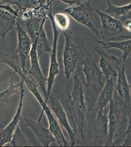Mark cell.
Here are the masks:
<instances>
[{
  "label": "cell",
  "instance_id": "cell-16",
  "mask_svg": "<svg viewBox=\"0 0 131 147\" xmlns=\"http://www.w3.org/2000/svg\"><path fill=\"white\" fill-rule=\"evenodd\" d=\"M118 75L116 85L115 89L118 92L120 101L126 105L131 104V96L130 92L131 85L128 83L125 72V64H123L122 67L117 69Z\"/></svg>",
  "mask_w": 131,
  "mask_h": 147
},
{
  "label": "cell",
  "instance_id": "cell-3",
  "mask_svg": "<svg viewBox=\"0 0 131 147\" xmlns=\"http://www.w3.org/2000/svg\"><path fill=\"white\" fill-rule=\"evenodd\" d=\"M65 37V45L63 52L64 73L69 80L77 69L81 60V55L85 52L86 47L80 38H75L71 30L62 32Z\"/></svg>",
  "mask_w": 131,
  "mask_h": 147
},
{
  "label": "cell",
  "instance_id": "cell-4",
  "mask_svg": "<svg viewBox=\"0 0 131 147\" xmlns=\"http://www.w3.org/2000/svg\"><path fill=\"white\" fill-rule=\"evenodd\" d=\"M48 15H35L25 20V27L32 42L37 43V49L40 58L44 53L50 54L52 50L45 32L44 25Z\"/></svg>",
  "mask_w": 131,
  "mask_h": 147
},
{
  "label": "cell",
  "instance_id": "cell-24",
  "mask_svg": "<svg viewBox=\"0 0 131 147\" xmlns=\"http://www.w3.org/2000/svg\"><path fill=\"white\" fill-rule=\"evenodd\" d=\"M10 143L12 146L13 147L32 146L31 143L28 140L27 137H26L24 134L23 132H22L19 125H17L16 129L13 134Z\"/></svg>",
  "mask_w": 131,
  "mask_h": 147
},
{
  "label": "cell",
  "instance_id": "cell-22",
  "mask_svg": "<svg viewBox=\"0 0 131 147\" xmlns=\"http://www.w3.org/2000/svg\"><path fill=\"white\" fill-rule=\"evenodd\" d=\"M131 11V3L125 5L118 7L114 5L110 0H107V7L104 12L121 21Z\"/></svg>",
  "mask_w": 131,
  "mask_h": 147
},
{
  "label": "cell",
  "instance_id": "cell-5",
  "mask_svg": "<svg viewBox=\"0 0 131 147\" xmlns=\"http://www.w3.org/2000/svg\"><path fill=\"white\" fill-rule=\"evenodd\" d=\"M93 10L91 2L87 1L79 5L70 6L65 9L64 12L78 23L88 28L96 36L103 38L101 28L98 27L93 18Z\"/></svg>",
  "mask_w": 131,
  "mask_h": 147
},
{
  "label": "cell",
  "instance_id": "cell-28",
  "mask_svg": "<svg viewBox=\"0 0 131 147\" xmlns=\"http://www.w3.org/2000/svg\"><path fill=\"white\" fill-rule=\"evenodd\" d=\"M128 18H131V11H130L129 13H128L127 15L125 16L124 18H123L122 20H121V21H122L123 20H124L125 19Z\"/></svg>",
  "mask_w": 131,
  "mask_h": 147
},
{
  "label": "cell",
  "instance_id": "cell-17",
  "mask_svg": "<svg viewBox=\"0 0 131 147\" xmlns=\"http://www.w3.org/2000/svg\"><path fill=\"white\" fill-rule=\"evenodd\" d=\"M17 7L20 16L23 14L39 11L48 5L50 0H0Z\"/></svg>",
  "mask_w": 131,
  "mask_h": 147
},
{
  "label": "cell",
  "instance_id": "cell-10",
  "mask_svg": "<svg viewBox=\"0 0 131 147\" xmlns=\"http://www.w3.org/2000/svg\"><path fill=\"white\" fill-rule=\"evenodd\" d=\"M15 29L18 43L15 54L18 57L24 72L28 73L26 64L32 50V42L27 31L22 27L18 21H17Z\"/></svg>",
  "mask_w": 131,
  "mask_h": 147
},
{
  "label": "cell",
  "instance_id": "cell-18",
  "mask_svg": "<svg viewBox=\"0 0 131 147\" xmlns=\"http://www.w3.org/2000/svg\"><path fill=\"white\" fill-rule=\"evenodd\" d=\"M96 13L98 14L101 22V30L103 35L104 32L110 34H121L124 32L122 23L120 20L113 17L105 12L95 9Z\"/></svg>",
  "mask_w": 131,
  "mask_h": 147
},
{
  "label": "cell",
  "instance_id": "cell-14",
  "mask_svg": "<svg viewBox=\"0 0 131 147\" xmlns=\"http://www.w3.org/2000/svg\"><path fill=\"white\" fill-rule=\"evenodd\" d=\"M30 67L28 73L35 79L39 85L45 99L46 96L47 78L44 76L39 63V57L37 49L36 42H32L30 55Z\"/></svg>",
  "mask_w": 131,
  "mask_h": 147
},
{
  "label": "cell",
  "instance_id": "cell-15",
  "mask_svg": "<svg viewBox=\"0 0 131 147\" xmlns=\"http://www.w3.org/2000/svg\"><path fill=\"white\" fill-rule=\"evenodd\" d=\"M25 126L30 128L35 134L42 145L49 147L53 142H56L54 136L48 129H46L42 123L41 120L34 121L24 118Z\"/></svg>",
  "mask_w": 131,
  "mask_h": 147
},
{
  "label": "cell",
  "instance_id": "cell-8",
  "mask_svg": "<svg viewBox=\"0 0 131 147\" xmlns=\"http://www.w3.org/2000/svg\"><path fill=\"white\" fill-rule=\"evenodd\" d=\"M50 109H51L60 125L66 130L70 138V144L71 146H75L79 144L73 128L70 125L68 119L63 106L62 105L59 96L51 93L47 102Z\"/></svg>",
  "mask_w": 131,
  "mask_h": 147
},
{
  "label": "cell",
  "instance_id": "cell-7",
  "mask_svg": "<svg viewBox=\"0 0 131 147\" xmlns=\"http://www.w3.org/2000/svg\"><path fill=\"white\" fill-rule=\"evenodd\" d=\"M127 105L120 101L112 99L108 105V136L104 146H112L116 130L121 125L124 109Z\"/></svg>",
  "mask_w": 131,
  "mask_h": 147
},
{
  "label": "cell",
  "instance_id": "cell-13",
  "mask_svg": "<svg viewBox=\"0 0 131 147\" xmlns=\"http://www.w3.org/2000/svg\"><path fill=\"white\" fill-rule=\"evenodd\" d=\"M21 91L19 94L20 99L15 115L8 125L5 127L0 130V147H3L5 144L10 143L13 134L21 118L24 99L25 96V89L24 87L25 84L23 81L21 80Z\"/></svg>",
  "mask_w": 131,
  "mask_h": 147
},
{
  "label": "cell",
  "instance_id": "cell-27",
  "mask_svg": "<svg viewBox=\"0 0 131 147\" xmlns=\"http://www.w3.org/2000/svg\"><path fill=\"white\" fill-rule=\"evenodd\" d=\"M122 22L125 32L128 34H131V18H126Z\"/></svg>",
  "mask_w": 131,
  "mask_h": 147
},
{
  "label": "cell",
  "instance_id": "cell-30",
  "mask_svg": "<svg viewBox=\"0 0 131 147\" xmlns=\"http://www.w3.org/2000/svg\"><path fill=\"white\" fill-rule=\"evenodd\" d=\"M130 57H131V55H130Z\"/></svg>",
  "mask_w": 131,
  "mask_h": 147
},
{
  "label": "cell",
  "instance_id": "cell-12",
  "mask_svg": "<svg viewBox=\"0 0 131 147\" xmlns=\"http://www.w3.org/2000/svg\"><path fill=\"white\" fill-rule=\"evenodd\" d=\"M93 144L104 146L108 136V106L102 111L93 114Z\"/></svg>",
  "mask_w": 131,
  "mask_h": 147
},
{
  "label": "cell",
  "instance_id": "cell-25",
  "mask_svg": "<svg viewBox=\"0 0 131 147\" xmlns=\"http://www.w3.org/2000/svg\"><path fill=\"white\" fill-rule=\"evenodd\" d=\"M69 15L65 12H58L53 16L55 24L61 32L67 30L70 26Z\"/></svg>",
  "mask_w": 131,
  "mask_h": 147
},
{
  "label": "cell",
  "instance_id": "cell-29",
  "mask_svg": "<svg viewBox=\"0 0 131 147\" xmlns=\"http://www.w3.org/2000/svg\"><path fill=\"white\" fill-rule=\"evenodd\" d=\"M43 12V11H41ZM35 13H38V12H35ZM30 14H32V13H30ZM24 14V15H27V14ZM33 14V13H32Z\"/></svg>",
  "mask_w": 131,
  "mask_h": 147
},
{
  "label": "cell",
  "instance_id": "cell-23",
  "mask_svg": "<svg viewBox=\"0 0 131 147\" xmlns=\"http://www.w3.org/2000/svg\"><path fill=\"white\" fill-rule=\"evenodd\" d=\"M128 124L127 128L123 136L119 137L116 140L114 141V146H131V107L128 109Z\"/></svg>",
  "mask_w": 131,
  "mask_h": 147
},
{
  "label": "cell",
  "instance_id": "cell-21",
  "mask_svg": "<svg viewBox=\"0 0 131 147\" xmlns=\"http://www.w3.org/2000/svg\"><path fill=\"white\" fill-rule=\"evenodd\" d=\"M14 73L10 80V84L5 90L0 92V108L5 107L10 102L12 98L20 94L21 82L20 81L16 84H14Z\"/></svg>",
  "mask_w": 131,
  "mask_h": 147
},
{
  "label": "cell",
  "instance_id": "cell-2",
  "mask_svg": "<svg viewBox=\"0 0 131 147\" xmlns=\"http://www.w3.org/2000/svg\"><path fill=\"white\" fill-rule=\"evenodd\" d=\"M80 62L83 65L82 70L85 78V84L83 86L85 87V98L89 113L90 114L104 85L102 80L103 73L87 49Z\"/></svg>",
  "mask_w": 131,
  "mask_h": 147
},
{
  "label": "cell",
  "instance_id": "cell-26",
  "mask_svg": "<svg viewBox=\"0 0 131 147\" xmlns=\"http://www.w3.org/2000/svg\"><path fill=\"white\" fill-rule=\"evenodd\" d=\"M63 3H66L70 6H76L81 4L84 2L90 1L91 0H59Z\"/></svg>",
  "mask_w": 131,
  "mask_h": 147
},
{
  "label": "cell",
  "instance_id": "cell-6",
  "mask_svg": "<svg viewBox=\"0 0 131 147\" xmlns=\"http://www.w3.org/2000/svg\"><path fill=\"white\" fill-rule=\"evenodd\" d=\"M48 18L50 19L52 24V28L53 30V39L52 50L49 54L50 57V67L48 70V76L47 77L46 98L45 99V102L46 103L48 100V97L52 93V89L54 84L55 79L59 73V66L57 60V52L58 38L61 32L55 24L52 9L48 12Z\"/></svg>",
  "mask_w": 131,
  "mask_h": 147
},
{
  "label": "cell",
  "instance_id": "cell-1",
  "mask_svg": "<svg viewBox=\"0 0 131 147\" xmlns=\"http://www.w3.org/2000/svg\"><path fill=\"white\" fill-rule=\"evenodd\" d=\"M65 105L68 111L75 134H78L84 141L86 137L87 123L90 116L85 98L83 84L78 75L73 77V89L70 92L68 85L65 92Z\"/></svg>",
  "mask_w": 131,
  "mask_h": 147
},
{
  "label": "cell",
  "instance_id": "cell-9",
  "mask_svg": "<svg viewBox=\"0 0 131 147\" xmlns=\"http://www.w3.org/2000/svg\"><path fill=\"white\" fill-rule=\"evenodd\" d=\"M20 12L17 7L0 1V37L4 42L8 33L15 27Z\"/></svg>",
  "mask_w": 131,
  "mask_h": 147
},
{
  "label": "cell",
  "instance_id": "cell-20",
  "mask_svg": "<svg viewBox=\"0 0 131 147\" xmlns=\"http://www.w3.org/2000/svg\"><path fill=\"white\" fill-rule=\"evenodd\" d=\"M103 49H116L122 52L120 57L123 64H126V60L131 55V39L121 41H115L113 40H101L98 41Z\"/></svg>",
  "mask_w": 131,
  "mask_h": 147
},
{
  "label": "cell",
  "instance_id": "cell-19",
  "mask_svg": "<svg viewBox=\"0 0 131 147\" xmlns=\"http://www.w3.org/2000/svg\"><path fill=\"white\" fill-rule=\"evenodd\" d=\"M115 88V82L112 78H111L106 80V83L100 92L93 109H94V114L102 111L108 107L110 102L113 98Z\"/></svg>",
  "mask_w": 131,
  "mask_h": 147
},
{
  "label": "cell",
  "instance_id": "cell-11",
  "mask_svg": "<svg viewBox=\"0 0 131 147\" xmlns=\"http://www.w3.org/2000/svg\"><path fill=\"white\" fill-rule=\"evenodd\" d=\"M93 48L99 55V68L106 80L112 77L116 78L118 75L117 69L123 64L120 57L108 54L101 47L93 46Z\"/></svg>",
  "mask_w": 131,
  "mask_h": 147
}]
</instances>
